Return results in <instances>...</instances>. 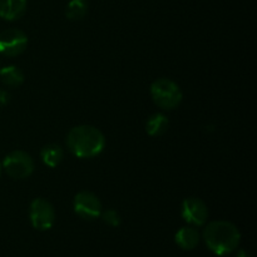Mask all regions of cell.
Here are the masks:
<instances>
[{
  "label": "cell",
  "mask_w": 257,
  "mask_h": 257,
  "mask_svg": "<svg viewBox=\"0 0 257 257\" xmlns=\"http://www.w3.org/2000/svg\"><path fill=\"white\" fill-rule=\"evenodd\" d=\"M67 147L75 157L93 158L100 155L105 146L104 135L89 124L73 127L67 135Z\"/></svg>",
  "instance_id": "6da1fadb"
},
{
  "label": "cell",
  "mask_w": 257,
  "mask_h": 257,
  "mask_svg": "<svg viewBox=\"0 0 257 257\" xmlns=\"http://www.w3.org/2000/svg\"><path fill=\"white\" fill-rule=\"evenodd\" d=\"M203 240L215 255L226 256L238 247L241 233L233 223L227 221H213L206 226Z\"/></svg>",
  "instance_id": "7a4b0ae2"
},
{
  "label": "cell",
  "mask_w": 257,
  "mask_h": 257,
  "mask_svg": "<svg viewBox=\"0 0 257 257\" xmlns=\"http://www.w3.org/2000/svg\"><path fill=\"white\" fill-rule=\"evenodd\" d=\"M151 97L157 107L172 110L181 104L183 95L177 83L168 78H160L151 85Z\"/></svg>",
  "instance_id": "3957f363"
},
{
  "label": "cell",
  "mask_w": 257,
  "mask_h": 257,
  "mask_svg": "<svg viewBox=\"0 0 257 257\" xmlns=\"http://www.w3.org/2000/svg\"><path fill=\"white\" fill-rule=\"evenodd\" d=\"M3 168L9 177L24 180L34 171V161L32 156L24 151H13L3 161Z\"/></svg>",
  "instance_id": "277c9868"
},
{
  "label": "cell",
  "mask_w": 257,
  "mask_h": 257,
  "mask_svg": "<svg viewBox=\"0 0 257 257\" xmlns=\"http://www.w3.org/2000/svg\"><path fill=\"white\" fill-rule=\"evenodd\" d=\"M29 218L33 227L39 231H47L55 222V211L52 203L39 197L32 201L29 207Z\"/></svg>",
  "instance_id": "5b68a950"
},
{
  "label": "cell",
  "mask_w": 257,
  "mask_h": 257,
  "mask_svg": "<svg viewBox=\"0 0 257 257\" xmlns=\"http://www.w3.org/2000/svg\"><path fill=\"white\" fill-rule=\"evenodd\" d=\"M73 208L80 218L88 221L100 217V213H102V203L99 198L89 191H80L75 195Z\"/></svg>",
  "instance_id": "8992f818"
},
{
  "label": "cell",
  "mask_w": 257,
  "mask_h": 257,
  "mask_svg": "<svg viewBox=\"0 0 257 257\" xmlns=\"http://www.w3.org/2000/svg\"><path fill=\"white\" fill-rule=\"evenodd\" d=\"M28 47V37L17 28H10L0 33V54L17 57Z\"/></svg>",
  "instance_id": "52a82bcc"
},
{
  "label": "cell",
  "mask_w": 257,
  "mask_h": 257,
  "mask_svg": "<svg viewBox=\"0 0 257 257\" xmlns=\"http://www.w3.org/2000/svg\"><path fill=\"white\" fill-rule=\"evenodd\" d=\"M182 217L190 225L203 226L208 217L207 206L200 198H186L182 202Z\"/></svg>",
  "instance_id": "ba28073f"
},
{
  "label": "cell",
  "mask_w": 257,
  "mask_h": 257,
  "mask_svg": "<svg viewBox=\"0 0 257 257\" xmlns=\"http://www.w3.org/2000/svg\"><path fill=\"white\" fill-rule=\"evenodd\" d=\"M27 12V0H0V17L5 20H17Z\"/></svg>",
  "instance_id": "9c48e42d"
},
{
  "label": "cell",
  "mask_w": 257,
  "mask_h": 257,
  "mask_svg": "<svg viewBox=\"0 0 257 257\" xmlns=\"http://www.w3.org/2000/svg\"><path fill=\"white\" fill-rule=\"evenodd\" d=\"M175 241L183 250H193L200 243V233L193 227H182L176 233Z\"/></svg>",
  "instance_id": "30bf717a"
},
{
  "label": "cell",
  "mask_w": 257,
  "mask_h": 257,
  "mask_svg": "<svg viewBox=\"0 0 257 257\" xmlns=\"http://www.w3.org/2000/svg\"><path fill=\"white\" fill-rule=\"evenodd\" d=\"M40 157H42L43 163L50 168H54L60 165L64 157V151L59 145L55 143H49V145L44 146L40 151Z\"/></svg>",
  "instance_id": "8fae6325"
},
{
  "label": "cell",
  "mask_w": 257,
  "mask_h": 257,
  "mask_svg": "<svg viewBox=\"0 0 257 257\" xmlns=\"http://www.w3.org/2000/svg\"><path fill=\"white\" fill-rule=\"evenodd\" d=\"M0 80L3 84L10 88H18L24 82V74L15 65H9L0 69Z\"/></svg>",
  "instance_id": "7c38bea8"
},
{
  "label": "cell",
  "mask_w": 257,
  "mask_h": 257,
  "mask_svg": "<svg viewBox=\"0 0 257 257\" xmlns=\"http://www.w3.org/2000/svg\"><path fill=\"white\" fill-rule=\"evenodd\" d=\"M168 124H170V122L165 114L156 113V114L151 115L150 119L147 120L146 131L150 136H161L168 130Z\"/></svg>",
  "instance_id": "4fadbf2b"
},
{
  "label": "cell",
  "mask_w": 257,
  "mask_h": 257,
  "mask_svg": "<svg viewBox=\"0 0 257 257\" xmlns=\"http://www.w3.org/2000/svg\"><path fill=\"white\" fill-rule=\"evenodd\" d=\"M88 13L87 0H70L65 9V15L69 20H82Z\"/></svg>",
  "instance_id": "5bb4252c"
},
{
  "label": "cell",
  "mask_w": 257,
  "mask_h": 257,
  "mask_svg": "<svg viewBox=\"0 0 257 257\" xmlns=\"http://www.w3.org/2000/svg\"><path fill=\"white\" fill-rule=\"evenodd\" d=\"M100 217H102V220L104 221L107 225L112 226V227H118V226L120 225V222H122V218H120L119 213L115 210H107L104 211V212L102 211Z\"/></svg>",
  "instance_id": "9a60e30c"
},
{
  "label": "cell",
  "mask_w": 257,
  "mask_h": 257,
  "mask_svg": "<svg viewBox=\"0 0 257 257\" xmlns=\"http://www.w3.org/2000/svg\"><path fill=\"white\" fill-rule=\"evenodd\" d=\"M10 102V94L4 89H0V107H4Z\"/></svg>",
  "instance_id": "2e32d148"
},
{
  "label": "cell",
  "mask_w": 257,
  "mask_h": 257,
  "mask_svg": "<svg viewBox=\"0 0 257 257\" xmlns=\"http://www.w3.org/2000/svg\"><path fill=\"white\" fill-rule=\"evenodd\" d=\"M236 257H250V255H248L247 252H246V251H243V250H240L237 252V255H236Z\"/></svg>",
  "instance_id": "e0dca14e"
},
{
  "label": "cell",
  "mask_w": 257,
  "mask_h": 257,
  "mask_svg": "<svg viewBox=\"0 0 257 257\" xmlns=\"http://www.w3.org/2000/svg\"><path fill=\"white\" fill-rule=\"evenodd\" d=\"M0 175H2V165H0Z\"/></svg>",
  "instance_id": "ac0fdd59"
}]
</instances>
